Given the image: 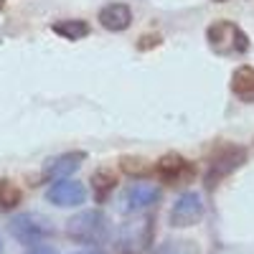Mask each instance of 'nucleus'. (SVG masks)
<instances>
[{"mask_svg": "<svg viewBox=\"0 0 254 254\" xmlns=\"http://www.w3.org/2000/svg\"><path fill=\"white\" fill-rule=\"evenodd\" d=\"M8 229H10L13 239L20 242V244H26V247H36V244H41L51 234L49 221L36 216V214H18V216H13Z\"/></svg>", "mask_w": 254, "mask_h": 254, "instance_id": "nucleus-3", "label": "nucleus"}, {"mask_svg": "<svg viewBox=\"0 0 254 254\" xmlns=\"http://www.w3.org/2000/svg\"><path fill=\"white\" fill-rule=\"evenodd\" d=\"M231 92L244 102L254 99V66H239L231 74Z\"/></svg>", "mask_w": 254, "mask_h": 254, "instance_id": "nucleus-12", "label": "nucleus"}, {"mask_svg": "<svg viewBox=\"0 0 254 254\" xmlns=\"http://www.w3.org/2000/svg\"><path fill=\"white\" fill-rule=\"evenodd\" d=\"M0 254H3V239H0Z\"/></svg>", "mask_w": 254, "mask_h": 254, "instance_id": "nucleus-21", "label": "nucleus"}, {"mask_svg": "<svg viewBox=\"0 0 254 254\" xmlns=\"http://www.w3.org/2000/svg\"><path fill=\"white\" fill-rule=\"evenodd\" d=\"M120 168L127 173V176H132V178H142L153 171V165L147 163L145 158H135V155H125L120 160Z\"/></svg>", "mask_w": 254, "mask_h": 254, "instance_id": "nucleus-17", "label": "nucleus"}, {"mask_svg": "<svg viewBox=\"0 0 254 254\" xmlns=\"http://www.w3.org/2000/svg\"><path fill=\"white\" fill-rule=\"evenodd\" d=\"M153 171L158 173V178H160L163 183H171V186L188 183L190 178L196 176V168L190 165L183 155H178V153H168V155H163V158L155 163Z\"/></svg>", "mask_w": 254, "mask_h": 254, "instance_id": "nucleus-8", "label": "nucleus"}, {"mask_svg": "<svg viewBox=\"0 0 254 254\" xmlns=\"http://www.w3.org/2000/svg\"><path fill=\"white\" fill-rule=\"evenodd\" d=\"M20 201H23V190L10 178H0V208H15Z\"/></svg>", "mask_w": 254, "mask_h": 254, "instance_id": "nucleus-15", "label": "nucleus"}, {"mask_svg": "<svg viewBox=\"0 0 254 254\" xmlns=\"http://www.w3.org/2000/svg\"><path fill=\"white\" fill-rule=\"evenodd\" d=\"M74 254H104V252L94 247V249H81V252H74Z\"/></svg>", "mask_w": 254, "mask_h": 254, "instance_id": "nucleus-20", "label": "nucleus"}, {"mask_svg": "<svg viewBox=\"0 0 254 254\" xmlns=\"http://www.w3.org/2000/svg\"><path fill=\"white\" fill-rule=\"evenodd\" d=\"M26 254H59V252L54 247H49V244H36V247H28Z\"/></svg>", "mask_w": 254, "mask_h": 254, "instance_id": "nucleus-18", "label": "nucleus"}, {"mask_svg": "<svg viewBox=\"0 0 254 254\" xmlns=\"http://www.w3.org/2000/svg\"><path fill=\"white\" fill-rule=\"evenodd\" d=\"M153 242V219H140L125 224L120 231V249L125 254H140Z\"/></svg>", "mask_w": 254, "mask_h": 254, "instance_id": "nucleus-7", "label": "nucleus"}, {"mask_svg": "<svg viewBox=\"0 0 254 254\" xmlns=\"http://www.w3.org/2000/svg\"><path fill=\"white\" fill-rule=\"evenodd\" d=\"M201 219H203V198H201V193L186 190L171 208V226L186 229V226L198 224Z\"/></svg>", "mask_w": 254, "mask_h": 254, "instance_id": "nucleus-6", "label": "nucleus"}, {"mask_svg": "<svg viewBox=\"0 0 254 254\" xmlns=\"http://www.w3.org/2000/svg\"><path fill=\"white\" fill-rule=\"evenodd\" d=\"M115 186H117V176L112 171H107V168H102V171H97L92 176V193H94V201L104 203L112 193H115Z\"/></svg>", "mask_w": 254, "mask_h": 254, "instance_id": "nucleus-14", "label": "nucleus"}, {"mask_svg": "<svg viewBox=\"0 0 254 254\" xmlns=\"http://www.w3.org/2000/svg\"><path fill=\"white\" fill-rule=\"evenodd\" d=\"M153 254H201V252L193 242H188V239H168V242L158 244Z\"/></svg>", "mask_w": 254, "mask_h": 254, "instance_id": "nucleus-16", "label": "nucleus"}, {"mask_svg": "<svg viewBox=\"0 0 254 254\" xmlns=\"http://www.w3.org/2000/svg\"><path fill=\"white\" fill-rule=\"evenodd\" d=\"M158 44H160V36H142L137 46L140 49H150V46H158Z\"/></svg>", "mask_w": 254, "mask_h": 254, "instance_id": "nucleus-19", "label": "nucleus"}, {"mask_svg": "<svg viewBox=\"0 0 254 254\" xmlns=\"http://www.w3.org/2000/svg\"><path fill=\"white\" fill-rule=\"evenodd\" d=\"M84 153H61L56 158H49L46 165H44V178L49 181H64L69 178L71 173L79 171V165L84 163Z\"/></svg>", "mask_w": 254, "mask_h": 254, "instance_id": "nucleus-10", "label": "nucleus"}, {"mask_svg": "<svg viewBox=\"0 0 254 254\" xmlns=\"http://www.w3.org/2000/svg\"><path fill=\"white\" fill-rule=\"evenodd\" d=\"M46 201L59 206V208H71V206H81L87 201V188L79 181H54V186L46 190Z\"/></svg>", "mask_w": 254, "mask_h": 254, "instance_id": "nucleus-9", "label": "nucleus"}, {"mask_svg": "<svg viewBox=\"0 0 254 254\" xmlns=\"http://www.w3.org/2000/svg\"><path fill=\"white\" fill-rule=\"evenodd\" d=\"M244 160H247V150H244V147H224V150L211 160L208 171H206V178H203L206 188L219 186L226 176H231L237 168H242Z\"/></svg>", "mask_w": 254, "mask_h": 254, "instance_id": "nucleus-5", "label": "nucleus"}, {"mask_svg": "<svg viewBox=\"0 0 254 254\" xmlns=\"http://www.w3.org/2000/svg\"><path fill=\"white\" fill-rule=\"evenodd\" d=\"M214 3H226V0H214Z\"/></svg>", "mask_w": 254, "mask_h": 254, "instance_id": "nucleus-22", "label": "nucleus"}, {"mask_svg": "<svg viewBox=\"0 0 254 254\" xmlns=\"http://www.w3.org/2000/svg\"><path fill=\"white\" fill-rule=\"evenodd\" d=\"M160 201V190L150 183H132L122 190V196L117 201V211L120 214H140L147 211L150 206H155Z\"/></svg>", "mask_w": 254, "mask_h": 254, "instance_id": "nucleus-4", "label": "nucleus"}, {"mask_svg": "<svg viewBox=\"0 0 254 254\" xmlns=\"http://www.w3.org/2000/svg\"><path fill=\"white\" fill-rule=\"evenodd\" d=\"M51 31L66 41H79V38L89 36V23L87 20H79V18H66V20H56Z\"/></svg>", "mask_w": 254, "mask_h": 254, "instance_id": "nucleus-13", "label": "nucleus"}, {"mask_svg": "<svg viewBox=\"0 0 254 254\" xmlns=\"http://www.w3.org/2000/svg\"><path fill=\"white\" fill-rule=\"evenodd\" d=\"M66 234L76 244H104L110 239V219L99 208L79 211L66 221Z\"/></svg>", "mask_w": 254, "mask_h": 254, "instance_id": "nucleus-1", "label": "nucleus"}, {"mask_svg": "<svg viewBox=\"0 0 254 254\" xmlns=\"http://www.w3.org/2000/svg\"><path fill=\"white\" fill-rule=\"evenodd\" d=\"M99 23L102 28H107V31H127L132 23V10L127 8L125 3H110V5H104L99 10Z\"/></svg>", "mask_w": 254, "mask_h": 254, "instance_id": "nucleus-11", "label": "nucleus"}, {"mask_svg": "<svg viewBox=\"0 0 254 254\" xmlns=\"http://www.w3.org/2000/svg\"><path fill=\"white\" fill-rule=\"evenodd\" d=\"M208 46L221 56H239L249 51V36L231 20H216L206 31Z\"/></svg>", "mask_w": 254, "mask_h": 254, "instance_id": "nucleus-2", "label": "nucleus"}]
</instances>
